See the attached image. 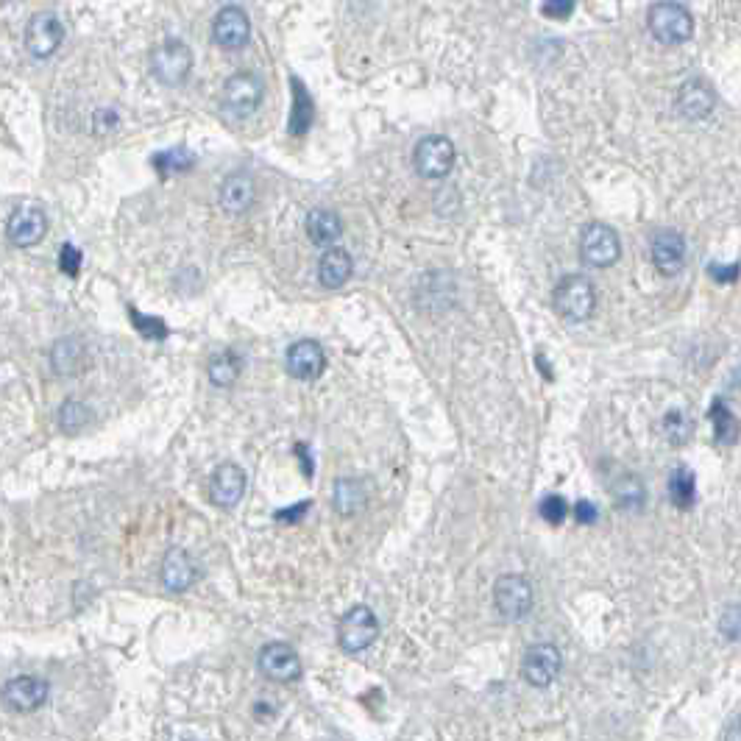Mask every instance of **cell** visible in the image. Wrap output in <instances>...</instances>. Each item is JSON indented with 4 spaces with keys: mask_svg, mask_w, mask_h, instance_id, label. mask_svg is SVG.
<instances>
[{
    "mask_svg": "<svg viewBox=\"0 0 741 741\" xmlns=\"http://www.w3.org/2000/svg\"><path fill=\"white\" fill-rule=\"evenodd\" d=\"M552 307L563 321L583 324L597 310V287L591 285L585 276H566V279H560L555 293H552Z\"/></svg>",
    "mask_w": 741,
    "mask_h": 741,
    "instance_id": "6da1fadb",
    "label": "cell"
},
{
    "mask_svg": "<svg viewBox=\"0 0 741 741\" xmlns=\"http://www.w3.org/2000/svg\"><path fill=\"white\" fill-rule=\"evenodd\" d=\"M647 26L661 45H683L694 34V17L683 3L661 0L647 14Z\"/></svg>",
    "mask_w": 741,
    "mask_h": 741,
    "instance_id": "7a4b0ae2",
    "label": "cell"
},
{
    "mask_svg": "<svg viewBox=\"0 0 741 741\" xmlns=\"http://www.w3.org/2000/svg\"><path fill=\"white\" fill-rule=\"evenodd\" d=\"M193 70V51L184 45L182 39H165L151 51V73L156 81L165 87H179L187 81Z\"/></svg>",
    "mask_w": 741,
    "mask_h": 741,
    "instance_id": "3957f363",
    "label": "cell"
},
{
    "mask_svg": "<svg viewBox=\"0 0 741 741\" xmlns=\"http://www.w3.org/2000/svg\"><path fill=\"white\" fill-rule=\"evenodd\" d=\"M533 585L521 574H502L494 585V605L502 619L507 622H521L533 611Z\"/></svg>",
    "mask_w": 741,
    "mask_h": 741,
    "instance_id": "277c9868",
    "label": "cell"
},
{
    "mask_svg": "<svg viewBox=\"0 0 741 741\" xmlns=\"http://www.w3.org/2000/svg\"><path fill=\"white\" fill-rule=\"evenodd\" d=\"M580 257L585 265L594 268H611L613 262L622 257V240L616 229L608 223H588L580 237Z\"/></svg>",
    "mask_w": 741,
    "mask_h": 741,
    "instance_id": "5b68a950",
    "label": "cell"
},
{
    "mask_svg": "<svg viewBox=\"0 0 741 741\" xmlns=\"http://www.w3.org/2000/svg\"><path fill=\"white\" fill-rule=\"evenodd\" d=\"M455 159V143L441 137V134L424 137L416 145V154H413L418 176H424V179H446L452 173V168H455Z\"/></svg>",
    "mask_w": 741,
    "mask_h": 741,
    "instance_id": "8992f818",
    "label": "cell"
},
{
    "mask_svg": "<svg viewBox=\"0 0 741 741\" xmlns=\"http://www.w3.org/2000/svg\"><path fill=\"white\" fill-rule=\"evenodd\" d=\"M379 636V622L371 608L365 605H354L338 624V641L340 647L351 655L368 650Z\"/></svg>",
    "mask_w": 741,
    "mask_h": 741,
    "instance_id": "52a82bcc",
    "label": "cell"
},
{
    "mask_svg": "<svg viewBox=\"0 0 741 741\" xmlns=\"http://www.w3.org/2000/svg\"><path fill=\"white\" fill-rule=\"evenodd\" d=\"M262 95H265L262 78H257L254 73H234L223 84L221 104L232 117H248L262 104Z\"/></svg>",
    "mask_w": 741,
    "mask_h": 741,
    "instance_id": "ba28073f",
    "label": "cell"
},
{
    "mask_svg": "<svg viewBox=\"0 0 741 741\" xmlns=\"http://www.w3.org/2000/svg\"><path fill=\"white\" fill-rule=\"evenodd\" d=\"M45 232H48V215H45V209L39 207V204H34V201L20 204V207L9 215V223H6V237H9V243H14V246L20 248L37 246L39 240L45 237Z\"/></svg>",
    "mask_w": 741,
    "mask_h": 741,
    "instance_id": "9c48e42d",
    "label": "cell"
},
{
    "mask_svg": "<svg viewBox=\"0 0 741 741\" xmlns=\"http://www.w3.org/2000/svg\"><path fill=\"white\" fill-rule=\"evenodd\" d=\"M65 39V26L53 12H39L28 20L26 26V48L37 59H48L59 51Z\"/></svg>",
    "mask_w": 741,
    "mask_h": 741,
    "instance_id": "30bf717a",
    "label": "cell"
},
{
    "mask_svg": "<svg viewBox=\"0 0 741 741\" xmlns=\"http://www.w3.org/2000/svg\"><path fill=\"white\" fill-rule=\"evenodd\" d=\"M560 672V650L555 644H535L524 652L521 661V675L524 680L535 686V689H546L549 683H555Z\"/></svg>",
    "mask_w": 741,
    "mask_h": 741,
    "instance_id": "8fae6325",
    "label": "cell"
},
{
    "mask_svg": "<svg viewBox=\"0 0 741 741\" xmlns=\"http://www.w3.org/2000/svg\"><path fill=\"white\" fill-rule=\"evenodd\" d=\"M212 39L226 51H240L251 39V23L248 14L240 6H223L212 20Z\"/></svg>",
    "mask_w": 741,
    "mask_h": 741,
    "instance_id": "7c38bea8",
    "label": "cell"
},
{
    "mask_svg": "<svg viewBox=\"0 0 741 741\" xmlns=\"http://www.w3.org/2000/svg\"><path fill=\"white\" fill-rule=\"evenodd\" d=\"M260 663L262 675L271 677L276 683H293L299 680L301 675V661L296 650L287 644V641H273V644H265L260 650Z\"/></svg>",
    "mask_w": 741,
    "mask_h": 741,
    "instance_id": "4fadbf2b",
    "label": "cell"
},
{
    "mask_svg": "<svg viewBox=\"0 0 741 741\" xmlns=\"http://www.w3.org/2000/svg\"><path fill=\"white\" fill-rule=\"evenodd\" d=\"M3 702L17 711V714H31L39 711L45 702H48V683L42 677H12L6 686H3Z\"/></svg>",
    "mask_w": 741,
    "mask_h": 741,
    "instance_id": "5bb4252c",
    "label": "cell"
},
{
    "mask_svg": "<svg viewBox=\"0 0 741 741\" xmlns=\"http://www.w3.org/2000/svg\"><path fill=\"white\" fill-rule=\"evenodd\" d=\"M246 471L234 463H221L209 480V499L218 507H234L246 494Z\"/></svg>",
    "mask_w": 741,
    "mask_h": 741,
    "instance_id": "9a60e30c",
    "label": "cell"
},
{
    "mask_svg": "<svg viewBox=\"0 0 741 741\" xmlns=\"http://www.w3.org/2000/svg\"><path fill=\"white\" fill-rule=\"evenodd\" d=\"M285 365L290 377L312 382V379H318L324 374L326 354L315 340H299V343H293V346L287 349Z\"/></svg>",
    "mask_w": 741,
    "mask_h": 741,
    "instance_id": "2e32d148",
    "label": "cell"
},
{
    "mask_svg": "<svg viewBox=\"0 0 741 741\" xmlns=\"http://www.w3.org/2000/svg\"><path fill=\"white\" fill-rule=\"evenodd\" d=\"M652 265L663 273V276H675L683 265H686V240L677 232H658L652 237Z\"/></svg>",
    "mask_w": 741,
    "mask_h": 741,
    "instance_id": "e0dca14e",
    "label": "cell"
},
{
    "mask_svg": "<svg viewBox=\"0 0 741 741\" xmlns=\"http://www.w3.org/2000/svg\"><path fill=\"white\" fill-rule=\"evenodd\" d=\"M51 365L59 377H78V374L90 365L87 343L78 338V335L56 340L51 349Z\"/></svg>",
    "mask_w": 741,
    "mask_h": 741,
    "instance_id": "ac0fdd59",
    "label": "cell"
},
{
    "mask_svg": "<svg viewBox=\"0 0 741 741\" xmlns=\"http://www.w3.org/2000/svg\"><path fill=\"white\" fill-rule=\"evenodd\" d=\"M714 106L716 92L711 90V84H705L700 78H691L677 90V112L689 120H705L714 112Z\"/></svg>",
    "mask_w": 741,
    "mask_h": 741,
    "instance_id": "d6986e66",
    "label": "cell"
},
{
    "mask_svg": "<svg viewBox=\"0 0 741 741\" xmlns=\"http://www.w3.org/2000/svg\"><path fill=\"white\" fill-rule=\"evenodd\" d=\"M257 198V184L248 173H232L226 176V182L221 184V207L229 212V215H243L251 209Z\"/></svg>",
    "mask_w": 741,
    "mask_h": 741,
    "instance_id": "ffe728a7",
    "label": "cell"
},
{
    "mask_svg": "<svg viewBox=\"0 0 741 741\" xmlns=\"http://www.w3.org/2000/svg\"><path fill=\"white\" fill-rule=\"evenodd\" d=\"M198 580V566L190 552L184 549H170L165 560H162V583L170 591H187L190 585Z\"/></svg>",
    "mask_w": 741,
    "mask_h": 741,
    "instance_id": "44dd1931",
    "label": "cell"
},
{
    "mask_svg": "<svg viewBox=\"0 0 741 741\" xmlns=\"http://www.w3.org/2000/svg\"><path fill=\"white\" fill-rule=\"evenodd\" d=\"M351 273H354V262H351L349 251H343V248H329L318 262V282L326 290H338V287L346 285Z\"/></svg>",
    "mask_w": 741,
    "mask_h": 741,
    "instance_id": "7402d4cb",
    "label": "cell"
},
{
    "mask_svg": "<svg viewBox=\"0 0 741 741\" xmlns=\"http://www.w3.org/2000/svg\"><path fill=\"white\" fill-rule=\"evenodd\" d=\"M343 232V221L335 209H312L307 215V237L318 246H332Z\"/></svg>",
    "mask_w": 741,
    "mask_h": 741,
    "instance_id": "603a6c76",
    "label": "cell"
},
{
    "mask_svg": "<svg viewBox=\"0 0 741 741\" xmlns=\"http://www.w3.org/2000/svg\"><path fill=\"white\" fill-rule=\"evenodd\" d=\"M332 505L340 516H354L360 513L365 505V485L360 480H338L335 482V491H332Z\"/></svg>",
    "mask_w": 741,
    "mask_h": 741,
    "instance_id": "cb8c5ba5",
    "label": "cell"
},
{
    "mask_svg": "<svg viewBox=\"0 0 741 741\" xmlns=\"http://www.w3.org/2000/svg\"><path fill=\"white\" fill-rule=\"evenodd\" d=\"M669 496H672V505L680 510H689L697 502V477L691 468H675L669 474Z\"/></svg>",
    "mask_w": 741,
    "mask_h": 741,
    "instance_id": "d4e9b609",
    "label": "cell"
},
{
    "mask_svg": "<svg viewBox=\"0 0 741 741\" xmlns=\"http://www.w3.org/2000/svg\"><path fill=\"white\" fill-rule=\"evenodd\" d=\"M240 368H243V365H240V357H237V354H229V351L215 354L207 365L209 382L218 385V388H229V385H234L237 377H240Z\"/></svg>",
    "mask_w": 741,
    "mask_h": 741,
    "instance_id": "484cf974",
    "label": "cell"
},
{
    "mask_svg": "<svg viewBox=\"0 0 741 741\" xmlns=\"http://www.w3.org/2000/svg\"><path fill=\"white\" fill-rule=\"evenodd\" d=\"M312 123V98L299 78H293V112H290V134H304Z\"/></svg>",
    "mask_w": 741,
    "mask_h": 741,
    "instance_id": "4316f807",
    "label": "cell"
},
{
    "mask_svg": "<svg viewBox=\"0 0 741 741\" xmlns=\"http://www.w3.org/2000/svg\"><path fill=\"white\" fill-rule=\"evenodd\" d=\"M711 424H714L716 441L722 443V446H733V443L739 441V421L730 413L725 402H714V407H711Z\"/></svg>",
    "mask_w": 741,
    "mask_h": 741,
    "instance_id": "83f0119b",
    "label": "cell"
},
{
    "mask_svg": "<svg viewBox=\"0 0 741 741\" xmlns=\"http://www.w3.org/2000/svg\"><path fill=\"white\" fill-rule=\"evenodd\" d=\"M613 494H616V502L622 510H641L644 505V485L638 477L633 474H624L622 480L613 482Z\"/></svg>",
    "mask_w": 741,
    "mask_h": 741,
    "instance_id": "f1b7e54d",
    "label": "cell"
},
{
    "mask_svg": "<svg viewBox=\"0 0 741 741\" xmlns=\"http://www.w3.org/2000/svg\"><path fill=\"white\" fill-rule=\"evenodd\" d=\"M90 407L84 402H78V399H67L62 404V410H59V427L65 429V432H78V429H84L90 424Z\"/></svg>",
    "mask_w": 741,
    "mask_h": 741,
    "instance_id": "f546056e",
    "label": "cell"
},
{
    "mask_svg": "<svg viewBox=\"0 0 741 741\" xmlns=\"http://www.w3.org/2000/svg\"><path fill=\"white\" fill-rule=\"evenodd\" d=\"M663 435H666V441L672 443V446H683V443L689 441L691 421L686 418V413H680V410L666 413V418H663Z\"/></svg>",
    "mask_w": 741,
    "mask_h": 741,
    "instance_id": "4dcf8cb0",
    "label": "cell"
},
{
    "mask_svg": "<svg viewBox=\"0 0 741 741\" xmlns=\"http://www.w3.org/2000/svg\"><path fill=\"white\" fill-rule=\"evenodd\" d=\"M195 165V156L190 151H162V154L154 156V168L159 173H184Z\"/></svg>",
    "mask_w": 741,
    "mask_h": 741,
    "instance_id": "1f68e13d",
    "label": "cell"
},
{
    "mask_svg": "<svg viewBox=\"0 0 741 741\" xmlns=\"http://www.w3.org/2000/svg\"><path fill=\"white\" fill-rule=\"evenodd\" d=\"M131 324L137 326V332L148 340H165L168 338V326L162 324L159 318H151V315H143L131 307Z\"/></svg>",
    "mask_w": 741,
    "mask_h": 741,
    "instance_id": "d6a6232c",
    "label": "cell"
},
{
    "mask_svg": "<svg viewBox=\"0 0 741 741\" xmlns=\"http://www.w3.org/2000/svg\"><path fill=\"white\" fill-rule=\"evenodd\" d=\"M538 513H541V519L549 521V524H560V521H566V516H569V505H566V499L560 494H549L541 499Z\"/></svg>",
    "mask_w": 741,
    "mask_h": 741,
    "instance_id": "836d02e7",
    "label": "cell"
},
{
    "mask_svg": "<svg viewBox=\"0 0 741 741\" xmlns=\"http://www.w3.org/2000/svg\"><path fill=\"white\" fill-rule=\"evenodd\" d=\"M59 268L67 276H78V271H81V251L73 243H65L59 251Z\"/></svg>",
    "mask_w": 741,
    "mask_h": 741,
    "instance_id": "e575fe53",
    "label": "cell"
},
{
    "mask_svg": "<svg viewBox=\"0 0 741 741\" xmlns=\"http://www.w3.org/2000/svg\"><path fill=\"white\" fill-rule=\"evenodd\" d=\"M541 14L549 20H569L574 14V0H544Z\"/></svg>",
    "mask_w": 741,
    "mask_h": 741,
    "instance_id": "d590c367",
    "label": "cell"
},
{
    "mask_svg": "<svg viewBox=\"0 0 741 741\" xmlns=\"http://www.w3.org/2000/svg\"><path fill=\"white\" fill-rule=\"evenodd\" d=\"M719 627H722V633H725L730 641H736V638H739V630H741L739 605H728V611L722 613V619H719Z\"/></svg>",
    "mask_w": 741,
    "mask_h": 741,
    "instance_id": "8d00e7d4",
    "label": "cell"
},
{
    "mask_svg": "<svg viewBox=\"0 0 741 741\" xmlns=\"http://www.w3.org/2000/svg\"><path fill=\"white\" fill-rule=\"evenodd\" d=\"M574 516H577L580 524H594L599 516V510L594 502H577V505H574Z\"/></svg>",
    "mask_w": 741,
    "mask_h": 741,
    "instance_id": "74e56055",
    "label": "cell"
},
{
    "mask_svg": "<svg viewBox=\"0 0 741 741\" xmlns=\"http://www.w3.org/2000/svg\"><path fill=\"white\" fill-rule=\"evenodd\" d=\"M310 510V502H301V505H293V507H287V510H279L273 519L276 521H287V524H293V521H301V516Z\"/></svg>",
    "mask_w": 741,
    "mask_h": 741,
    "instance_id": "f35d334b",
    "label": "cell"
},
{
    "mask_svg": "<svg viewBox=\"0 0 741 741\" xmlns=\"http://www.w3.org/2000/svg\"><path fill=\"white\" fill-rule=\"evenodd\" d=\"M115 123H117L115 112H109V109H101V112H98V115H95V129L101 131V134H104V131L112 129V126H115Z\"/></svg>",
    "mask_w": 741,
    "mask_h": 741,
    "instance_id": "ab89813d",
    "label": "cell"
},
{
    "mask_svg": "<svg viewBox=\"0 0 741 741\" xmlns=\"http://www.w3.org/2000/svg\"><path fill=\"white\" fill-rule=\"evenodd\" d=\"M711 273H714V279H719V282H733V279H736V273H739V265H730L728 271L711 268Z\"/></svg>",
    "mask_w": 741,
    "mask_h": 741,
    "instance_id": "60d3db41",
    "label": "cell"
},
{
    "mask_svg": "<svg viewBox=\"0 0 741 741\" xmlns=\"http://www.w3.org/2000/svg\"><path fill=\"white\" fill-rule=\"evenodd\" d=\"M296 455L304 460V474H307V477H312V460H310V452H307V446H304V443H301V446H296Z\"/></svg>",
    "mask_w": 741,
    "mask_h": 741,
    "instance_id": "b9f144b4",
    "label": "cell"
},
{
    "mask_svg": "<svg viewBox=\"0 0 741 741\" xmlns=\"http://www.w3.org/2000/svg\"><path fill=\"white\" fill-rule=\"evenodd\" d=\"M725 741H739V716H733L728 725V733H725Z\"/></svg>",
    "mask_w": 741,
    "mask_h": 741,
    "instance_id": "7bdbcfd3",
    "label": "cell"
}]
</instances>
